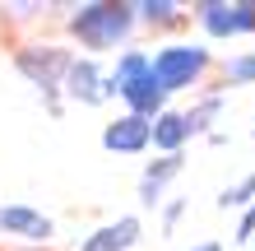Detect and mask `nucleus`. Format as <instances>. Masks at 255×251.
Masks as SVG:
<instances>
[{
  "mask_svg": "<svg viewBox=\"0 0 255 251\" xmlns=\"http://www.w3.org/2000/svg\"><path fill=\"white\" fill-rule=\"evenodd\" d=\"M251 233H255V205H246L242 224H237V242H251Z\"/></svg>",
  "mask_w": 255,
  "mask_h": 251,
  "instance_id": "nucleus-17",
  "label": "nucleus"
},
{
  "mask_svg": "<svg viewBox=\"0 0 255 251\" xmlns=\"http://www.w3.org/2000/svg\"><path fill=\"white\" fill-rule=\"evenodd\" d=\"M218 112H223V98H218V93L200 98V107L181 112V116H186V130H190V135H214V116H218Z\"/></svg>",
  "mask_w": 255,
  "mask_h": 251,
  "instance_id": "nucleus-14",
  "label": "nucleus"
},
{
  "mask_svg": "<svg viewBox=\"0 0 255 251\" xmlns=\"http://www.w3.org/2000/svg\"><path fill=\"white\" fill-rule=\"evenodd\" d=\"M223 79L228 84H255V56H232L223 65Z\"/></svg>",
  "mask_w": 255,
  "mask_h": 251,
  "instance_id": "nucleus-16",
  "label": "nucleus"
},
{
  "mask_svg": "<svg viewBox=\"0 0 255 251\" xmlns=\"http://www.w3.org/2000/svg\"><path fill=\"white\" fill-rule=\"evenodd\" d=\"M134 242H139V219L126 214V219H116V224L93 228V233L84 238V247H79V251H130Z\"/></svg>",
  "mask_w": 255,
  "mask_h": 251,
  "instance_id": "nucleus-8",
  "label": "nucleus"
},
{
  "mask_svg": "<svg viewBox=\"0 0 255 251\" xmlns=\"http://www.w3.org/2000/svg\"><path fill=\"white\" fill-rule=\"evenodd\" d=\"M246 205H255V172H246L237 186H228L218 196V210H246Z\"/></svg>",
  "mask_w": 255,
  "mask_h": 251,
  "instance_id": "nucleus-15",
  "label": "nucleus"
},
{
  "mask_svg": "<svg viewBox=\"0 0 255 251\" xmlns=\"http://www.w3.org/2000/svg\"><path fill=\"white\" fill-rule=\"evenodd\" d=\"M121 98L130 102V116H144V121H153L158 112H167V93H162V84L153 79V70H148V75H139L134 84H126Z\"/></svg>",
  "mask_w": 255,
  "mask_h": 251,
  "instance_id": "nucleus-9",
  "label": "nucleus"
},
{
  "mask_svg": "<svg viewBox=\"0 0 255 251\" xmlns=\"http://www.w3.org/2000/svg\"><path fill=\"white\" fill-rule=\"evenodd\" d=\"M195 14H200V23H204L214 37H242V33H255V9H251V0H237V5L204 0Z\"/></svg>",
  "mask_w": 255,
  "mask_h": 251,
  "instance_id": "nucleus-4",
  "label": "nucleus"
},
{
  "mask_svg": "<svg viewBox=\"0 0 255 251\" xmlns=\"http://www.w3.org/2000/svg\"><path fill=\"white\" fill-rule=\"evenodd\" d=\"M148 70H153V56H148V51H121V61H116V70H112V75H107V84H102V93H107V98H121V88L126 84H134V79H139V75H148Z\"/></svg>",
  "mask_w": 255,
  "mask_h": 251,
  "instance_id": "nucleus-11",
  "label": "nucleus"
},
{
  "mask_svg": "<svg viewBox=\"0 0 255 251\" xmlns=\"http://www.w3.org/2000/svg\"><path fill=\"white\" fill-rule=\"evenodd\" d=\"M190 251H223L218 242H200V247H190Z\"/></svg>",
  "mask_w": 255,
  "mask_h": 251,
  "instance_id": "nucleus-19",
  "label": "nucleus"
},
{
  "mask_svg": "<svg viewBox=\"0 0 255 251\" xmlns=\"http://www.w3.org/2000/svg\"><path fill=\"white\" fill-rule=\"evenodd\" d=\"M134 28L130 5H79L70 14V33L79 37L84 51H112L116 42H126Z\"/></svg>",
  "mask_w": 255,
  "mask_h": 251,
  "instance_id": "nucleus-1",
  "label": "nucleus"
},
{
  "mask_svg": "<svg viewBox=\"0 0 255 251\" xmlns=\"http://www.w3.org/2000/svg\"><path fill=\"white\" fill-rule=\"evenodd\" d=\"M0 233H14V238H28V242H47L56 224L47 214L28 210V205H0Z\"/></svg>",
  "mask_w": 255,
  "mask_h": 251,
  "instance_id": "nucleus-7",
  "label": "nucleus"
},
{
  "mask_svg": "<svg viewBox=\"0 0 255 251\" xmlns=\"http://www.w3.org/2000/svg\"><path fill=\"white\" fill-rule=\"evenodd\" d=\"M251 9H255V5H251Z\"/></svg>",
  "mask_w": 255,
  "mask_h": 251,
  "instance_id": "nucleus-20",
  "label": "nucleus"
},
{
  "mask_svg": "<svg viewBox=\"0 0 255 251\" xmlns=\"http://www.w3.org/2000/svg\"><path fill=\"white\" fill-rule=\"evenodd\" d=\"M186 140H190V130H186V116H181V112H158V116H153V149L181 154Z\"/></svg>",
  "mask_w": 255,
  "mask_h": 251,
  "instance_id": "nucleus-12",
  "label": "nucleus"
},
{
  "mask_svg": "<svg viewBox=\"0 0 255 251\" xmlns=\"http://www.w3.org/2000/svg\"><path fill=\"white\" fill-rule=\"evenodd\" d=\"M181 168H186L181 154H162V158H153V163L144 168V177H139V200H144V205H158L162 196H167L172 177H181Z\"/></svg>",
  "mask_w": 255,
  "mask_h": 251,
  "instance_id": "nucleus-10",
  "label": "nucleus"
},
{
  "mask_svg": "<svg viewBox=\"0 0 255 251\" xmlns=\"http://www.w3.org/2000/svg\"><path fill=\"white\" fill-rule=\"evenodd\" d=\"M181 214H186V200H172V205H167V214H162V228L172 233L176 224H181Z\"/></svg>",
  "mask_w": 255,
  "mask_h": 251,
  "instance_id": "nucleus-18",
  "label": "nucleus"
},
{
  "mask_svg": "<svg viewBox=\"0 0 255 251\" xmlns=\"http://www.w3.org/2000/svg\"><path fill=\"white\" fill-rule=\"evenodd\" d=\"M102 70H98V61L93 56H74L70 61V70H65V93L74 98V102H88V107H98V102H107V93H102Z\"/></svg>",
  "mask_w": 255,
  "mask_h": 251,
  "instance_id": "nucleus-6",
  "label": "nucleus"
},
{
  "mask_svg": "<svg viewBox=\"0 0 255 251\" xmlns=\"http://www.w3.org/2000/svg\"><path fill=\"white\" fill-rule=\"evenodd\" d=\"M74 56L65 47H23L19 56H14V65L23 70L28 84H37L42 93H47V107L61 112V102H56V84H65V70H70Z\"/></svg>",
  "mask_w": 255,
  "mask_h": 251,
  "instance_id": "nucleus-3",
  "label": "nucleus"
},
{
  "mask_svg": "<svg viewBox=\"0 0 255 251\" xmlns=\"http://www.w3.org/2000/svg\"><path fill=\"white\" fill-rule=\"evenodd\" d=\"M204 70H209V47L167 42L162 51H153V79L162 84V93H181V88L200 84Z\"/></svg>",
  "mask_w": 255,
  "mask_h": 251,
  "instance_id": "nucleus-2",
  "label": "nucleus"
},
{
  "mask_svg": "<svg viewBox=\"0 0 255 251\" xmlns=\"http://www.w3.org/2000/svg\"><path fill=\"white\" fill-rule=\"evenodd\" d=\"M134 23H148V28H167L181 19V5L176 0H139V5H130Z\"/></svg>",
  "mask_w": 255,
  "mask_h": 251,
  "instance_id": "nucleus-13",
  "label": "nucleus"
},
{
  "mask_svg": "<svg viewBox=\"0 0 255 251\" xmlns=\"http://www.w3.org/2000/svg\"><path fill=\"white\" fill-rule=\"evenodd\" d=\"M102 144H107L112 154H144L148 144H153V121H144V116H116V121L102 130Z\"/></svg>",
  "mask_w": 255,
  "mask_h": 251,
  "instance_id": "nucleus-5",
  "label": "nucleus"
}]
</instances>
